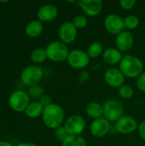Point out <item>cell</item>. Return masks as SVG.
Here are the masks:
<instances>
[{
	"label": "cell",
	"mask_w": 145,
	"mask_h": 146,
	"mask_svg": "<svg viewBox=\"0 0 145 146\" xmlns=\"http://www.w3.org/2000/svg\"><path fill=\"white\" fill-rule=\"evenodd\" d=\"M64 120L65 112L60 105L51 104L44 107L42 114V121L46 127L56 130L64 124Z\"/></svg>",
	"instance_id": "obj_1"
},
{
	"label": "cell",
	"mask_w": 145,
	"mask_h": 146,
	"mask_svg": "<svg viewBox=\"0 0 145 146\" xmlns=\"http://www.w3.org/2000/svg\"><path fill=\"white\" fill-rule=\"evenodd\" d=\"M119 65V69L124 76L131 79L138 78L144 72V68L143 62L138 57L132 55L124 56Z\"/></svg>",
	"instance_id": "obj_2"
},
{
	"label": "cell",
	"mask_w": 145,
	"mask_h": 146,
	"mask_svg": "<svg viewBox=\"0 0 145 146\" xmlns=\"http://www.w3.org/2000/svg\"><path fill=\"white\" fill-rule=\"evenodd\" d=\"M47 58L55 62H62L67 61L69 50L64 43L61 41H52L45 48Z\"/></svg>",
	"instance_id": "obj_3"
},
{
	"label": "cell",
	"mask_w": 145,
	"mask_h": 146,
	"mask_svg": "<svg viewBox=\"0 0 145 146\" xmlns=\"http://www.w3.org/2000/svg\"><path fill=\"white\" fill-rule=\"evenodd\" d=\"M103 117L109 122H116L124 115V105L116 99H109L103 104Z\"/></svg>",
	"instance_id": "obj_4"
},
{
	"label": "cell",
	"mask_w": 145,
	"mask_h": 146,
	"mask_svg": "<svg viewBox=\"0 0 145 146\" xmlns=\"http://www.w3.org/2000/svg\"><path fill=\"white\" fill-rule=\"evenodd\" d=\"M44 75L43 69L36 65L26 67L21 73V81L26 86L31 87L38 85Z\"/></svg>",
	"instance_id": "obj_5"
},
{
	"label": "cell",
	"mask_w": 145,
	"mask_h": 146,
	"mask_svg": "<svg viewBox=\"0 0 145 146\" xmlns=\"http://www.w3.org/2000/svg\"><path fill=\"white\" fill-rule=\"evenodd\" d=\"M30 97L25 91L17 90L13 92L9 98V105L15 112H25L30 104Z\"/></svg>",
	"instance_id": "obj_6"
},
{
	"label": "cell",
	"mask_w": 145,
	"mask_h": 146,
	"mask_svg": "<svg viewBox=\"0 0 145 146\" xmlns=\"http://www.w3.org/2000/svg\"><path fill=\"white\" fill-rule=\"evenodd\" d=\"M90 59L91 58L86 51L81 50H73L69 52L66 62L73 68L83 69L89 65Z\"/></svg>",
	"instance_id": "obj_7"
},
{
	"label": "cell",
	"mask_w": 145,
	"mask_h": 146,
	"mask_svg": "<svg viewBox=\"0 0 145 146\" xmlns=\"http://www.w3.org/2000/svg\"><path fill=\"white\" fill-rule=\"evenodd\" d=\"M68 135H81L85 129V120L79 115H73L69 116L63 124Z\"/></svg>",
	"instance_id": "obj_8"
},
{
	"label": "cell",
	"mask_w": 145,
	"mask_h": 146,
	"mask_svg": "<svg viewBox=\"0 0 145 146\" xmlns=\"http://www.w3.org/2000/svg\"><path fill=\"white\" fill-rule=\"evenodd\" d=\"M103 26L108 33L116 36L126 29L124 25V19L116 14L108 15L103 21Z\"/></svg>",
	"instance_id": "obj_9"
},
{
	"label": "cell",
	"mask_w": 145,
	"mask_h": 146,
	"mask_svg": "<svg viewBox=\"0 0 145 146\" xmlns=\"http://www.w3.org/2000/svg\"><path fill=\"white\" fill-rule=\"evenodd\" d=\"M78 29L74 27L72 22L65 21L63 22L58 30V36L60 41L64 43L65 44H72L75 41L77 38Z\"/></svg>",
	"instance_id": "obj_10"
},
{
	"label": "cell",
	"mask_w": 145,
	"mask_h": 146,
	"mask_svg": "<svg viewBox=\"0 0 145 146\" xmlns=\"http://www.w3.org/2000/svg\"><path fill=\"white\" fill-rule=\"evenodd\" d=\"M138 125L135 118L131 115H123L115 122V130L124 135L131 134L138 130Z\"/></svg>",
	"instance_id": "obj_11"
},
{
	"label": "cell",
	"mask_w": 145,
	"mask_h": 146,
	"mask_svg": "<svg viewBox=\"0 0 145 146\" xmlns=\"http://www.w3.org/2000/svg\"><path fill=\"white\" fill-rule=\"evenodd\" d=\"M103 78L106 84L113 88H120L124 85L126 79L121 71L116 68H111L106 70Z\"/></svg>",
	"instance_id": "obj_12"
},
{
	"label": "cell",
	"mask_w": 145,
	"mask_h": 146,
	"mask_svg": "<svg viewBox=\"0 0 145 146\" xmlns=\"http://www.w3.org/2000/svg\"><path fill=\"white\" fill-rule=\"evenodd\" d=\"M78 3L83 12L91 17L98 15L103 8L102 0H80Z\"/></svg>",
	"instance_id": "obj_13"
},
{
	"label": "cell",
	"mask_w": 145,
	"mask_h": 146,
	"mask_svg": "<svg viewBox=\"0 0 145 146\" xmlns=\"http://www.w3.org/2000/svg\"><path fill=\"white\" fill-rule=\"evenodd\" d=\"M110 130V122L104 117L93 120L90 126V132L96 138L105 137Z\"/></svg>",
	"instance_id": "obj_14"
},
{
	"label": "cell",
	"mask_w": 145,
	"mask_h": 146,
	"mask_svg": "<svg viewBox=\"0 0 145 146\" xmlns=\"http://www.w3.org/2000/svg\"><path fill=\"white\" fill-rule=\"evenodd\" d=\"M58 15V9L54 4L47 3L42 5L38 12L37 17L38 20L41 22H49L54 21Z\"/></svg>",
	"instance_id": "obj_15"
},
{
	"label": "cell",
	"mask_w": 145,
	"mask_h": 146,
	"mask_svg": "<svg viewBox=\"0 0 145 146\" xmlns=\"http://www.w3.org/2000/svg\"><path fill=\"white\" fill-rule=\"evenodd\" d=\"M133 43H134L133 36L131 33V32L127 30H125L120 34H118L115 38L116 48L121 52H126L130 50L133 45Z\"/></svg>",
	"instance_id": "obj_16"
},
{
	"label": "cell",
	"mask_w": 145,
	"mask_h": 146,
	"mask_svg": "<svg viewBox=\"0 0 145 146\" xmlns=\"http://www.w3.org/2000/svg\"><path fill=\"white\" fill-rule=\"evenodd\" d=\"M102 56L103 61L109 65L120 64L123 58L121 51H120L117 48H108L104 50Z\"/></svg>",
	"instance_id": "obj_17"
},
{
	"label": "cell",
	"mask_w": 145,
	"mask_h": 146,
	"mask_svg": "<svg viewBox=\"0 0 145 146\" xmlns=\"http://www.w3.org/2000/svg\"><path fill=\"white\" fill-rule=\"evenodd\" d=\"M86 115L96 120L103 117V106L97 102H90L85 108Z\"/></svg>",
	"instance_id": "obj_18"
},
{
	"label": "cell",
	"mask_w": 145,
	"mask_h": 146,
	"mask_svg": "<svg viewBox=\"0 0 145 146\" xmlns=\"http://www.w3.org/2000/svg\"><path fill=\"white\" fill-rule=\"evenodd\" d=\"M43 24L38 20H34L28 22L25 27L26 34L30 38H37L43 32Z\"/></svg>",
	"instance_id": "obj_19"
},
{
	"label": "cell",
	"mask_w": 145,
	"mask_h": 146,
	"mask_svg": "<svg viewBox=\"0 0 145 146\" xmlns=\"http://www.w3.org/2000/svg\"><path fill=\"white\" fill-rule=\"evenodd\" d=\"M44 109V107L39 103V101H32L26 107L25 110V114L26 115L27 117L35 119L39 117L40 115L42 116Z\"/></svg>",
	"instance_id": "obj_20"
},
{
	"label": "cell",
	"mask_w": 145,
	"mask_h": 146,
	"mask_svg": "<svg viewBox=\"0 0 145 146\" xmlns=\"http://www.w3.org/2000/svg\"><path fill=\"white\" fill-rule=\"evenodd\" d=\"M62 146H87V144L81 135H69L62 143Z\"/></svg>",
	"instance_id": "obj_21"
},
{
	"label": "cell",
	"mask_w": 145,
	"mask_h": 146,
	"mask_svg": "<svg viewBox=\"0 0 145 146\" xmlns=\"http://www.w3.org/2000/svg\"><path fill=\"white\" fill-rule=\"evenodd\" d=\"M104 50H103V46L100 42L97 41H94L92 42L88 49H87V54L90 56V58H97L99 56L103 55Z\"/></svg>",
	"instance_id": "obj_22"
},
{
	"label": "cell",
	"mask_w": 145,
	"mask_h": 146,
	"mask_svg": "<svg viewBox=\"0 0 145 146\" xmlns=\"http://www.w3.org/2000/svg\"><path fill=\"white\" fill-rule=\"evenodd\" d=\"M47 59V55L45 49L38 48L32 51L31 60L35 63H43Z\"/></svg>",
	"instance_id": "obj_23"
},
{
	"label": "cell",
	"mask_w": 145,
	"mask_h": 146,
	"mask_svg": "<svg viewBox=\"0 0 145 146\" xmlns=\"http://www.w3.org/2000/svg\"><path fill=\"white\" fill-rule=\"evenodd\" d=\"M124 25L127 31L134 30L139 25V19L135 15H129L124 18Z\"/></svg>",
	"instance_id": "obj_24"
},
{
	"label": "cell",
	"mask_w": 145,
	"mask_h": 146,
	"mask_svg": "<svg viewBox=\"0 0 145 146\" xmlns=\"http://www.w3.org/2000/svg\"><path fill=\"white\" fill-rule=\"evenodd\" d=\"M118 93L123 99H131L134 95V90L131 86L124 84L118 88Z\"/></svg>",
	"instance_id": "obj_25"
},
{
	"label": "cell",
	"mask_w": 145,
	"mask_h": 146,
	"mask_svg": "<svg viewBox=\"0 0 145 146\" xmlns=\"http://www.w3.org/2000/svg\"><path fill=\"white\" fill-rule=\"evenodd\" d=\"M27 94L29 95L30 98L39 99L44 95V89L41 86L36 85V86H31L28 88Z\"/></svg>",
	"instance_id": "obj_26"
},
{
	"label": "cell",
	"mask_w": 145,
	"mask_h": 146,
	"mask_svg": "<svg viewBox=\"0 0 145 146\" xmlns=\"http://www.w3.org/2000/svg\"><path fill=\"white\" fill-rule=\"evenodd\" d=\"M72 23L74 25V27H75L77 29H82V28H85V27L87 26L88 20H87V18H86L85 15H76V16L73 19Z\"/></svg>",
	"instance_id": "obj_27"
},
{
	"label": "cell",
	"mask_w": 145,
	"mask_h": 146,
	"mask_svg": "<svg viewBox=\"0 0 145 146\" xmlns=\"http://www.w3.org/2000/svg\"><path fill=\"white\" fill-rule=\"evenodd\" d=\"M68 133L67 132V130L65 129L64 126H61L59 127L58 128H56L55 130V138L58 140V141H61L62 143L68 137Z\"/></svg>",
	"instance_id": "obj_28"
},
{
	"label": "cell",
	"mask_w": 145,
	"mask_h": 146,
	"mask_svg": "<svg viewBox=\"0 0 145 146\" xmlns=\"http://www.w3.org/2000/svg\"><path fill=\"white\" fill-rule=\"evenodd\" d=\"M136 3L137 2L135 0H121L120 1V5L121 9H123L124 10H132L135 7Z\"/></svg>",
	"instance_id": "obj_29"
},
{
	"label": "cell",
	"mask_w": 145,
	"mask_h": 146,
	"mask_svg": "<svg viewBox=\"0 0 145 146\" xmlns=\"http://www.w3.org/2000/svg\"><path fill=\"white\" fill-rule=\"evenodd\" d=\"M136 85H137V87L139 91L145 92V71H144L137 78Z\"/></svg>",
	"instance_id": "obj_30"
},
{
	"label": "cell",
	"mask_w": 145,
	"mask_h": 146,
	"mask_svg": "<svg viewBox=\"0 0 145 146\" xmlns=\"http://www.w3.org/2000/svg\"><path fill=\"white\" fill-rule=\"evenodd\" d=\"M89 78H90V74H89V72L86 71V70H83V71L80 72V74H79V79H78L79 83L80 85H84V84H85V83L88 81Z\"/></svg>",
	"instance_id": "obj_31"
},
{
	"label": "cell",
	"mask_w": 145,
	"mask_h": 146,
	"mask_svg": "<svg viewBox=\"0 0 145 146\" xmlns=\"http://www.w3.org/2000/svg\"><path fill=\"white\" fill-rule=\"evenodd\" d=\"M39 103L44 106V107H47L49 105H50L52 103V98L49 96V95H45L44 94L40 98H39Z\"/></svg>",
	"instance_id": "obj_32"
},
{
	"label": "cell",
	"mask_w": 145,
	"mask_h": 146,
	"mask_svg": "<svg viewBox=\"0 0 145 146\" xmlns=\"http://www.w3.org/2000/svg\"><path fill=\"white\" fill-rule=\"evenodd\" d=\"M138 132L142 139L145 140V120L143 121L141 123H139L138 127Z\"/></svg>",
	"instance_id": "obj_33"
},
{
	"label": "cell",
	"mask_w": 145,
	"mask_h": 146,
	"mask_svg": "<svg viewBox=\"0 0 145 146\" xmlns=\"http://www.w3.org/2000/svg\"><path fill=\"white\" fill-rule=\"evenodd\" d=\"M16 146H38L37 145L33 144V143H31V142H22V143H20L18 145Z\"/></svg>",
	"instance_id": "obj_34"
},
{
	"label": "cell",
	"mask_w": 145,
	"mask_h": 146,
	"mask_svg": "<svg viewBox=\"0 0 145 146\" xmlns=\"http://www.w3.org/2000/svg\"><path fill=\"white\" fill-rule=\"evenodd\" d=\"M0 146H13V145L7 141H0Z\"/></svg>",
	"instance_id": "obj_35"
},
{
	"label": "cell",
	"mask_w": 145,
	"mask_h": 146,
	"mask_svg": "<svg viewBox=\"0 0 145 146\" xmlns=\"http://www.w3.org/2000/svg\"><path fill=\"white\" fill-rule=\"evenodd\" d=\"M121 146H126V145H121Z\"/></svg>",
	"instance_id": "obj_36"
}]
</instances>
